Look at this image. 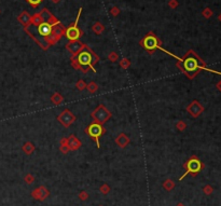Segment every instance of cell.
<instances>
[{"mask_svg":"<svg viewBox=\"0 0 221 206\" xmlns=\"http://www.w3.org/2000/svg\"><path fill=\"white\" fill-rule=\"evenodd\" d=\"M179 66L181 69L188 74L190 78H193L195 74L200 71V69L203 67L202 60L195 55L193 52H190L186 57L179 63Z\"/></svg>","mask_w":221,"mask_h":206,"instance_id":"obj_1","label":"cell"},{"mask_svg":"<svg viewBox=\"0 0 221 206\" xmlns=\"http://www.w3.org/2000/svg\"><path fill=\"white\" fill-rule=\"evenodd\" d=\"M80 13H81V10L79 11L78 17H77V20H76V24L73 25V26H70L66 30V38H67V39H69V40H77V39H79V37L81 36L80 30H79L78 26H77V24H78V21H79V16H80Z\"/></svg>","mask_w":221,"mask_h":206,"instance_id":"obj_2","label":"cell"},{"mask_svg":"<svg viewBox=\"0 0 221 206\" xmlns=\"http://www.w3.org/2000/svg\"><path fill=\"white\" fill-rule=\"evenodd\" d=\"M87 133H89L90 136L96 140V144H97V146L99 147L98 138L101 136V134H103V128H101V125H99L97 123L91 124V125L87 128Z\"/></svg>","mask_w":221,"mask_h":206,"instance_id":"obj_3","label":"cell"},{"mask_svg":"<svg viewBox=\"0 0 221 206\" xmlns=\"http://www.w3.org/2000/svg\"><path fill=\"white\" fill-rule=\"evenodd\" d=\"M92 62V54L89 50L84 49L78 55V63L81 66H89Z\"/></svg>","mask_w":221,"mask_h":206,"instance_id":"obj_4","label":"cell"},{"mask_svg":"<svg viewBox=\"0 0 221 206\" xmlns=\"http://www.w3.org/2000/svg\"><path fill=\"white\" fill-rule=\"evenodd\" d=\"M157 43H159V42H157V38L152 35H149L148 37L145 38V40H144L143 42V46L145 47V49L148 50V51H153V50L157 47Z\"/></svg>","mask_w":221,"mask_h":206,"instance_id":"obj_5","label":"cell"},{"mask_svg":"<svg viewBox=\"0 0 221 206\" xmlns=\"http://www.w3.org/2000/svg\"><path fill=\"white\" fill-rule=\"evenodd\" d=\"M52 25L48 23V22H42L41 24H39L37 26V30L41 37H46L52 34Z\"/></svg>","mask_w":221,"mask_h":206,"instance_id":"obj_6","label":"cell"},{"mask_svg":"<svg viewBox=\"0 0 221 206\" xmlns=\"http://www.w3.org/2000/svg\"><path fill=\"white\" fill-rule=\"evenodd\" d=\"M201 169V162L197 159H192L188 162V172L197 173Z\"/></svg>","mask_w":221,"mask_h":206,"instance_id":"obj_7","label":"cell"},{"mask_svg":"<svg viewBox=\"0 0 221 206\" xmlns=\"http://www.w3.org/2000/svg\"><path fill=\"white\" fill-rule=\"evenodd\" d=\"M27 1H28L30 4H33V6H38L42 0H27Z\"/></svg>","mask_w":221,"mask_h":206,"instance_id":"obj_8","label":"cell"}]
</instances>
